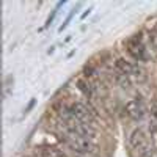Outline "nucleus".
Listing matches in <instances>:
<instances>
[{"instance_id": "nucleus-3", "label": "nucleus", "mask_w": 157, "mask_h": 157, "mask_svg": "<svg viewBox=\"0 0 157 157\" xmlns=\"http://www.w3.org/2000/svg\"><path fill=\"white\" fill-rule=\"evenodd\" d=\"M124 110H126V115L130 118V120H134V121H140L141 118L145 116V113H146L145 105H143L140 101H137V99L129 101V102L126 104Z\"/></svg>"}, {"instance_id": "nucleus-1", "label": "nucleus", "mask_w": 157, "mask_h": 157, "mask_svg": "<svg viewBox=\"0 0 157 157\" xmlns=\"http://www.w3.org/2000/svg\"><path fill=\"white\" fill-rule=\"evenodd\" d=\"M64 141L68 143V146L77 152L82 154H88L94 151V145L90 138H83V137H77V135H64Z\"/></svg>"}, {"instance_id": "nucleus-5", "label": "nucleus", "mask_w": 157, "mask_h": 157, "mask_svg": "<svg viewBox=\"0 0 157 157\" xmlns=\"http://www.w3.org/2000/svg\"><path fill=\"white\" fill-rule=\"evenodd\" d=\"M146 141H148V138H146V132H145V129H143V127H137L134 132L130 134V137H129L130 146L135 148V149H138L140 146H143Z\"/></svg>"}, {"instance_id": "nucleus-8", "label": "nucleus", "mask_w": 157, "mask_h": 157, "mask_svg": "<svg viewBox=\"0 0 157 157\" xmlns=\"http://www.w3.org/2000/svg\"><path fill=\"white\" fill-rule=\"evenodd\" d=\"M77 88L82 91L85 96H91L93 94V88H91V83L86 80H77Z\"/></svg>"}, {"instance_id": "nucleus-4", "label": "nucleus", "mask_w": 157, "mask_h": 157, "mask_svg": "<svg viewBox=\"0 0 157 157\" xmlns=\"http://www.w3.org/2000/svg\"><path fill=\"white\" fill-rule=\"evenodd\" d=\"M115 69L120 72V74H124V75H143V69H140L138 66H135L134 63H130L124 58H116L115 60Z\"/></svg>"}, {"instance_id": "nucleus-7", "label": "nucleus", "mask_w": 157, "mask_h": 157, "mask_svg": "<svg viewBox=\"0 0 157 157\" xmlns=\"http://www.w3.org/2000/svg\"><path fill=\"white\" fill-rule=\"evenodd\" d=\"M137 152H138V157H154V145L148 140L145 145L137 149Z\"/></svg>"}, {"instance_id": "nucleus-9", "label": "nucleus", "mask_w": 157, "mask_h": 157, "mask_svg": "<svg viewBox=\"0 0 157 157\" xmlns=\"http://www.w3.org/2000/svg\"><path fill=\"white\" fill-rule=\"evenodd\" d=\"M116 82L120 83L123 88H129L130 85H132V83H130V78H129V75H124V74H120V72L116 74Z\"/></svg>"}, {"instance_id": "nucleus-6", "label": "nucleus", "mask_w": 157, "mask_h": 157, "mask_svg": "<svg viewBox=\"0 0 157 157\" xmlns=\"http://www.w3.org/2000/svg\"><path fill=\"white\" fill-rule=\"evenodd\" d=\"M41 154L43 157H68L66 152H63L61 149L58 148H54V146H46L41 149Z\"/></svg>"}, {"instance_id": "nucleus-10", "label": "nucleus", "mask_w": 157, "mask_h": 157, "mask_svg": "<svg viewBox=\"0 0 157 157\" xmlns=\"http://www.w3.org/2000/svg\"><path fill=\"white\" fill-rule=\"evenodd\" d=\"M149 116L152 121H157V104H154V105H151V110H149Z\"/></svg>"}, {"instance_id": "nucleus-2", "label": "nucleus", "mask_w": 157, "mask_h": 157, "mask_svg": "<svg viewBox=\"0 0 157 157\" xmlns=\"http://www.w3.org/2000/svg\"><path fill=\"white\" fill-rule=\"evenodd\" d=\"M69 112L72 115V118H75L77 121H80L86 126H91L94 123V116H93V110L88 109L86 105H83V104L80 102H75L72 104V105L69 107Z\"/></svg>"}]
</instances>
